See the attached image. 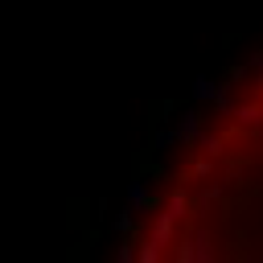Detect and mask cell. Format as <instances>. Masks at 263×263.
I'll use <instances>...</instances> for the list:
<instances>
[{
    "mask_svg": "<svg viewBox=\"0 0 263 263\" xmlns=\"http://www.w3.org/2000/svg\"><path fill=\"white\" fill-rule=\"evenodd\" d=\"M205 259H210V238L197 234V263H205Z\"/></svg>",
    "mask_w": 263,
    "mask_h": 263,
    "instance_id": "6da1fadb",
    "label": "cell"
},
{
    "mask_svg": "<svg viewBox=\"0 0 263 263\" xmlns=\"http://www.w3.org/2000/svg\"><path fill=\"white\" fill-rule=\"evenodd\" d=\"M193 95H197V99H205V95H214V86H210L205 78H197V82H193Z\"/></svg>",
    "mask_w": 263,
    "mask_h": 263,
    "instance_id": "7a4b0ae2",
    "label": "cell"
}]
</instances>
